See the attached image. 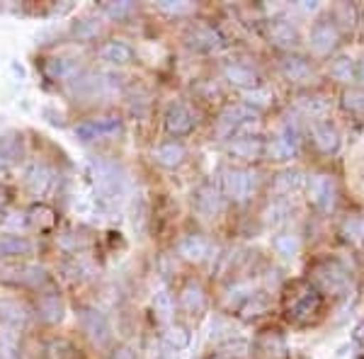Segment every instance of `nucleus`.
Instances as JSON below:
<instances>
[{
	"mask_svg": "<svg viewBox=\"0 0 364 359\" xmlns=\"http://www.w3.org/2000/svg\"><path fill=\"white\" fill-rule=\"evenodd\" d=\"M90 178L95 185L97 202L107 209L122 207L129 194V180L122 166H117L114 161L102 156H95L90 161Z\"/></svg>",
	"mask_w": 364,
	"mask_h": 359,
	"instance_id": "1",
	"label": "nucleus"
},
{
	"mask_svg": "<svg viewBox=\"0 0 364 359\" xmlns=\"http://www.w3.org/2000/svg\"><path fill=\"white\" fill-rule=\"evenodd\" d=\"M119 90V78L109 73H87L80 70L68 83V92L75 100H95L105 95H114Z\"/></svg>",
	"mask_w": 364,
	"mask_h": 359,
	"instance_id": "2",
	"label": "nucleus"
},
{
	"mask_svg": "<svg viewBox=\"0 0 364 359\" xmlns=\"http://www.w3.org/2000/svg\"><path fill=\"white\" fill-rule=\"evenodd\" d=\"M257 187V175L248 168H224L221 170V190L228 199L243 204L252 197Z\"/></svg>",
	"mask_w": 364,
	"mask_h": 359,
	"instance_id": "3",
	"label": "nucleus"
},
{
	"mask_svg": "<svg viewBox=\"0 0 364 359\" xmlns=\"http://www.w3.org/2000/svg\"><path fill=\"white\" fill-rule=\"evenodd\" d=\"M299 141H301V134H299L296 122H284L282 129L277 132L269 144H265V153L269 161H289V158L296 156L299 151Z\"/></svg>",
	"mask_w": 364,
	"mask_h": 359,
	"instance_id": "4",
	"label": "nucleus"
},
{
	"mask_svg": "<svg viewBox=\"0 0 364 359\" xmlns=\"http://www.w3.org/2000/svg\"><path fill=\"white\" fill-rule=\"evenodd\" d=\"M80 326H83V331L87 338H90L92 345L105 347L112 340V326H109L107 316H105L102 311L90 309V306L83 309L80 311Z\"/></svg>",
	"mask_w": 364,
	"mask_h": 359,
	"instance_id": "5",
	"label": "nucleus"
},
{
	"mask_svg": "<svg viewBox=\"0 0 364 359\" xmlns=\"http://www.w3.org/2000/svg\"><path fill=\"white\" fill-rule=\"evenodd\" d=\"M255 119H257V112L245 107L243 102L228 105L219 114V127H216V132H219V136H233V134H238L248 122H255Z\"/></svg>",
	"mask_w": 364,
	"mask_h": 359,
	"instance_id": "6",
	"label": "nucleus"
},
{
	"mask_svg": "<svg viewBox=\"0 0 364 359\" xmlns=\"http://www.w3.org/2000/svg\"><path fill=\"white\" fill-rule=\"evenodd\" d=\"M122 134V119L114 114L109 117H97V119H87L83 124L75 127V136L80 141H95V139H107Z\"/></svg>",
	"mask_w": 364,
	"mask_h": 359,
	"instance_id": "7",
	"label": "nucleus"
},
{
	"mask_svg": "<svg viewBox=\"0 0 364 359\" xmlns=\"http://www.w3.org/2000/svg\"><path fill=\"white\" fill-rule=\"evenodd\" d=\"M309 199L321 211H331L336 207V182L331 175L318 173L309 180Z\"/></svg>",
	"mask_w": 364,
	"mask_h": 359,
	"instance_id": "8",
	"label": "nucleus"
},
{
	"mask_svg": "<svg viewBox=\"0 0 364 359\" xmlns=\"http://www.w3.org/2000/svg\"><path fill=\"white\" fill-rule=\"evenodd\" d=\"M340 42V32L336 27V22L331 20H321L311 27V34H309V44L316 54H331L333 49L338 46Z\"/></svg>",
	"mask_w": 364,
	"mask_h": 359,
	"instance_id": "9",
	"label": "nucleus"
},
{
	"mask_svg": "<svg viewBox=\"0 0 364 359\" xmlns=\"http://www.w3.org/2000/svg\"><path fill=\"white\" fill-rule=\"evenodd\" d=\"M192 204H195V211L202 219H214L224 209V197H221V192L214 185H202L195 190Z\"/></svg>",
	"mask_w": 364,
	"mask_h": 359,
	"instance_id": "10",
	"label": "nucleus"
},
{
	"mask_svg": "<svg viewBox=\"0 0 364 359\" xmlns=\"http://www.w3.org/2000/svg\"><path fill=\"white\" fill-rule=\"evenodd\" d=\"M25 187L34 197H46V194H51L56 187V173L49 166L34 163L25 175Z\"/></svg>",
	"mask_w": 364,
	"mask_h": 359,
	"instance_id": "11",
	"label": "nucleus"
},
{
	"mask_svg": "<svg viewBox=\"0 0 364 359\" xmlns=\"http://www.w3.org/2000/svg\"><path fill=\"white\" fill-rule=\"evenodd\" d=\"M166 129L173 136H185V134H190L192 129H195V114H192V109L182 102H173L166 109Z\"/></svg>",
	"mask_w": 364,
	"mask_h": 359,
	"instance_id": "12",
	"label": "nucleus"
},
{
	"mask_svg": "<svg viewBox=\"0 0 364 359\" xmlns=\"http://www.w3.org/2000/svg\"><path fill=\"white\" fill-rule=\"evenodd\" d=\"M178 255L187 262H204L211 255V240L204 235H185L178 243Z\"/></svg>",
	"mask_w": 364,
	"mask_h": 359,
	"instance_id": "13",
	"label": "nucleus"
},
{
	"mask_svg": "<svg viewBox=\"0 0 364 359\" xmlns=\"http://www.w3.org/2000/svg\"><path fill=\"white\" fill-rule=\"evenodd\" d=\"M269 44L279 46V49H291L299 44V29L294 22H289L287 17H277V20L269 22L267 27Z\"/></svg>",
	"mask_w": 364,
	"mask_h": 359,
	"instance_id": "14",
	"label": "nucleus"
},
{
	"mask_svg": "<svg viewBox=\"0 0 364 359\" xmlns=\"http://www.w3.org/2000/svg\"><path fill=\"white\" fill-rule=\"evenodd\" d=\"M187 39H190V44L195 46V49H199V51H219V49H224V46H226L221 32H219V29H214L211 25L192 27L190 37H187Z\"/></svg>",
	"mask_w": 364,
	"mask_h": 359,
	"instance_id": "15",
	"label": "nucleus"
},
{
	"mask_svg": "<svg viewBox=\"0 0 364 359\" xmlns=\"http://www.w3.org/2000/svg\"><path fill=\"white\" fill-rule=\"evenodd\" d=\"M224 78L231 85H236V87L252 90V87H257V80H260V75H257V70L252 68V66H248V63L231 61V63H226V66H224Z\"/></svg>",
	"mask_w": 364,
	"mask_h": 359,
	"instance_id": "16",
	"label": "nucleus"
},
{
	"mask_svg": "<svg viewBox=\"0 0 364 359\" xmlns=\"http://www.w3.org/2000/svg\"><path fill=\"white\" fill-rule=\"evenodd\" d=\"M316 279L321 282V286L331 294H343L348 289V274L343 267H338L336 262H326L316 269Z\"/></svg>",
	"mask_w": 364,
	"mask_h": 359,
	"instance_id": "17",
	"label": "nucleus"
},
{
	"mask_svg": "<svg viewBox=\"0 0 364 359\" xmlns=\"http://www.w3.org/2000/svg\"><path fill=\"white\" fill-rule=\"evenodd\" d=\"M97 56L109 66H127V63L134 61V49L122 39H109V42L100 46Z\"/></svg>",
	"mask_w": 364,
	"mask_h": 359,
	"instance_id": "18",
	"label": "nucleus"
},
{
	"mask_svg": "<svg viewBox=\"0 0 364 359\" xmlns=\"http://www.w3.org/2000/svg\"><path fill=\"white\" fill-rule=\"evenodd\" d=\"M228 156L240 158V161H255L265 153V144L257 136H236L226 146Z\"/></svg>",
	"mask_w": 364,
	"mask_h": 359,
	"instance_id": "19",
	"label": "nucleus"
},
{
	"mask_svg": "<svg viewBox=\"0 0 364 359\" xmlns=\"http://www.w3.org/2000/svg\"><path fill=\"white\" fill-rule=\"evenodd\" d=\"M180 306L187 316H202L204 309H207V294L197 282H190L180 291Z\"/></svg>",
	"mask_w": 364,
	"mask_h": 359,
	"instance_id": "20",
	"label": "nucleus"
},
{
	"mask_svg": "<svg viewBox=\"0 0 364 359\" xmlns=\"http://www.w3.org/2000/svg\"><path fill=\"white\" fill-rule=\"evenodd\" d=\"M5 279L22 286H42L46 284V269L39 267V264H20V267L8 269Z\"/></svg>",
	"mask_w": 364,
	"mask_h": 359,
	"instance_id": "21",
	"label": "nucleus"
},
{
	"mask_svg": "<svg viewBox=\"0 0 364 359\" xmlns=\"http://www.w3.org/2000/svg\"><path fill=\"white\" fill-rule=\"evenodd\" d=\"M44 73L49 80H56V83L68 85L70 80L80 73V66L70 61V58H49V61L44 63Z\"/></svg>",
	"mask_w": 364,
	"mask_h": 359,
	"instance_id": "22",
	"label": "nucleus"
},
{
	"mask_svg": "<svg viewBox=\"0 0 364 359\" xmlns=\"http://www.w3.org/2000/svg\"><path fill=\"white\" fill-rule=\"evenodd\" d=\"M154 158L158 166H163V168H180L187 158V151L180 141H166V144H161L154 151Z\"/></svg>",
	"mask_w": 364,
	"mask_h": 359,
	"instance_id": "23",
	"label": "nucleus"
},
{
	"mask_svg": "<svg viewBox=\"0 0 364 359\" xmlns=\"http://www.w3.org/2000/svg\"><path fill=\"white\" fill-rule=\"evenodd\" d=\"M37 311H39V318L44 323H58L63 318V299L58 291H44L37 301Z\"/></svg>",
	"mask_w": 364,
	"mask_h": 359,
	"instance_id": "24",
	"label": "nucleus"
},
{
	"mask_svg": "<svg viewBox=\"0 0 364 359\" xmlns=\"http://www.w3.org/2000/svg\"><path fill=\"white\" fill-rule=\"evenodd\" d=\"M282 75H284L289 83H306L311 78V63L301 56H287L279 63Z\"/></svg>",
	"mask_w": 364,
	"mask_h": 359,
	"instance_id": "25",
	"label": "nucleus"
},
{
	"mask_svg": "<svg viewBox=\"0 0 364 359\" xmlns=\"http://www.w3.org/2000/svg\"><path fill=\"white\" fill-rule=\"evenodd\" d=\"M314 144L323 153H336L340 149V134L331 122H318L314 124Z\"/></svg>",
	"mask_w": 364,
	"mask_h": 359,
	"instance_id": "26",
	"label": "nucleus"
},
{
	"mask_svg": "<svg viewBox=\"0 0 364 359\" xmlns=\"http://www.w3.org/2000/svg\"><path fill=\"white\" fill-rule=\"evenodd\" d=\"M0 359H22L17 328L3 321H0Z\"/></svg>",
	"mask_w": 364,
	"mask_h": 359,
	"instance_id": "27",
	"label": "nucleus"
},
{
	"mask_svg": "<svg viewBox=\"0 0 364 359\" xmlns=\"http://www.w3.org/2000/svg\"><path fill=\"white\" fill-rule=\"evenodd\" d=\"M291 219V204L287 199H274L272 204H267V209L262 211V221L269 228H282L287 221Z\"/></svg>",
	"mask_w": 364,
	"mask_h": 359,
	"instance_id": "28",
	"label": "nucleus"
},
{
	"mask_svg": "<svg viewBox=\"0 0 364 359\" xmlns=\"http://www.w3.org/2000/svg\"><path fill=\"white\" fill-rule=\"evenodd\" d=\"M32 240L25 235H0V257H20L32 252Z\"/></svg>",
	"mask_w": 364,
	"mask_h": 359,
	"instance_id": "29",
	"label": "nucleus"
},
{
	"mask_svg": "<svg viewBox=\"0 0 364 359\" xmlns=\"http://www.w3.org/2000/svg\"><path fill=\"white\" fill-rule=\"evenodd\" d=\"M318 306H321L318 294L306 291L304 296H299L296 301L289 306V316L296 318V321H306V318H311L316 311H318Z\"/></svg>",
	"mask_w": 364,
	"mask_h": 359,
	"instance_id": "30",
	"label": "nucleus"
},
{
	"mask_svg": "<svg viewBox=\"0 0 364 359\" xmlns=\"http://www.w3.org/2000/svg\"><path fill=\"white\" fill-rule=\"evenodd\" d=\"M27 223L32 228H39V231H49V228L56 226V211L46 204H34L27 214Z\"/></svg>",
	"mask_w": 364,
	"mask_h": 359,
	"instance_id": "31",
	"label": "nucleus"
},
{
	"mask_svg": "<svg viewBox=\"0 0 364 359\" xmlns=\"http://www.w3.org/2000/svg\"><path fill=\"white\" fill-rule=\"evenodd\" d=\"M272 248L277 255L284 257V260H294L299 255V250H301V240H299V235L294 233H277L272 238Z\"/></svg>",
	"mask_w": 364,
	"mask_h": 359,
	"instance_id": "32",
	"label": "nucleus"
},
{
	"mask_svg": "<svg viewBox=\"0 0 364 359\" xmlns=\"http://www.w3.org/2000/svg\"><path fill=\"white\" fill-rule=\"evenodd\" d=\"M304 187V173L296 168H289L284 170V173L277 175V180H274V192L277 194H294Z\"/></svg>",
	"mask_w": 364,
	"mask_h": 359,
	"instance_id": "33",
	"label": "nucleus"
},
{
	"mask_svg": "<svg viewBox=\"0 0 364 359\" xmlns=\"http://www.w3.org/2000/svg\"><path fill=\"white\" fill-rule=\"evenodd\" d=\"M22 156V141L8 134V136H0V168H8L13 163L20 161Z\"/></svg>",
	"mask_w": 364,
	"mask_h": 359,
	"instance_id": "34",
	"label": "nucleus"
},
{
	"mask_svg": "<svg viewBox=\"0 0 364 359\" xmlns=\"http://www.w3.org/2000/svg\"><path fill=\"white\" fill-rule=\"evenodd\" d=\"M100 32H102V25H100L97 17H83V20L73 22V29H70V34L78 42H92V39L100 37Z\"/></svg>",
	"mask_w": 364,
	"mask_h": 359,
	"instance_id": "35",
	"label": "nucleus"
},
{
	"mask_svg": "<svg viewBox=\"0 0 364 359\" xmlns=\"http://www.w3.org/2000/svg\"><path fill=\"white\" fill-rule=\"evenodd\" d=\"M0 321L8 326H22L27 321V309L20 301H0Z\"/></svg>",
	"mask_w": 364,
	"mask_h": 359,
	"instance_id": "36",
	"label": "nucleus"
},
{
	"mask_svg": "<svg viewBox=\"0 0 364 359\" xmlns=\"http://www.w3.org/2000/svg\"><path fill=\"white\" fill-rule=\"evenodd\" d=\"M340 231H343L345 240H350L352 245H362L364 243V216L360 214L348 216V219L343 221V226H340Z\"/></svg>",
	"mask_w": 364,
	"mask_h": 359,
	"instance_id": "37",
	"label": "nucleus"
},
{
	"mask_svg": "<svg viewBox=\"0 0 364 359\" xmlns=\"http://www.w3.org/2000/svg\"><path fill=\"white\" fill-rule=\"evenodd\" d=\"M296 107L306 117H311V119H318V117H323L328 112V100L321 95H301L296 102Z\"/></svg>",
	"mask_w": 364,
	"mask_h": 359,
	"instance_id": "38",
	"label": "nucleus"
},
{
	"mask_svg": "<svg viewBox=\"0 0 364 359\" xmlns=\"http://www.w3.org/2000/svg\"><path fill=\"white\" fill-rule=\"evenodd\" d=\"M154 311H156L158 318H161L163 323H168L170 318H173V314H175V301H173V294H170L166 286H161V289L156 291V296H154Z\"/></svg>",
	"mask_w": 364,
	"mask_h": 359,
	"instance_id": "39",
	"label": "nucleus"
},
{
	"mask_svg": "<svg viewBox=\"0 0 364 359\" xmlns=\"http://www.w3.org/2000/svg\"><path fill=\"white\" fill-rule=\"evenodd\" d=\"M163 343H166L168 347H173V350H187L192 343V335L187 328H182V326H168V331H166V338H163Z\"/></svg>",
	"mask_w": 364,
	"mask_h": 359,
	"instance_id": "40",
	"label": "nucleus"
},
{
	"mask_svg": "<svg viewBox=\"0 0 364 359\" xmlns=\"http://www.w3.org/2000/svg\"><path fill=\"white\" fill-rule=\"evenodd\" d=\"M331 75L336 80H340V83H352V80H355V75H357L352 58H348V56L336 58V61L331 63Z\"/></svg>",
	"mask_w": 364,
	"mask_h": 359,
	"instance_id": "41",
	"label": "nucleus"
},
{
	"mask_svg": "<svg viewBox=\"0 0 364 359\" xmlns=\"http://www.w3.org/2000/svg\"><path fill=\"white\" fill-rule=\"evenodd\" d=\"M269 306H272V301H269L267 294H252L248 301L240 306V311H243V316H245V318H255V316L267 314Z\"/></svg>",
	"mask_w": 364,
	"mask_h": 359,
	"instance_id": "42",
	"label": "nucleus"
},
{
	"mask_svg": "<svg viewBox=\"0 0 364 359\" xmlns=\"http://www.w3.org/2000/svg\"><path fill=\"white\" fill-rule=\"evenodd\" d=\"M272 102V92L267 90V87H252V90H245V95H243V105L245 107H250V109H265L267 105Z\"/></svg>",
	"mask_w": 364,
	"mask_h": 359,
	"instance_id": "43",
	"label": "nucleus"
},
{
	"mask_svg": "<svg viewBox=\"0 0 364 359\" xmlns=\"http://www.w3.org/2000/svg\"><path fill=\"white\" fill-rule=\"evenodd\" d=\"M63 274L68 277L70 282H83V279H90L92 277V264H87L85 260H70L63 264Z\"/></svg>",
	"mask_w": 364,
	"mask_h": 359,
	"instance_id": "44",
	"label": "nucleus"
},
{
	"mask_svg": "<svg viewBox=\"0 0 364 359\" xmlns=\"http://www.w3.org/2000/svg\"><path fill=\"white\" fill-rule=\"evenodd\" d=\"M102 13L107 17H112V20H117V22H122V20H127V17H132L134 13H136V5L134 3H105Z\"/></svg>",
	"mask_w": 364,
	"mask_h": 359,
	"instance_id": "45",
	"label": "nucleus"
},
{
	"mask_svg": "<svg viewBox=\"0 0 364 359\" xmlns=\"http://www.w3.org/2000/svg\"><path fill=\"white\" fill-rule=\"evenodd\" d=\"M343 107L355 112V114H364V90L360 87H350L343 92Z\"/></svg>",
	"mask_w": 364,
	"mask_h": 359,
	"instance_id": "46",
	"label": "nucleus"
},
{
	"mask_svg": "<svg viewBox=\"0 0 364 359\" xmlns=\"http://www.w3.org/2000/svg\"><path fill=\"white\" fill-rule=\"evenodd\" d=\"M49 355L51 359H78L75 347L66 343V340H54V343L49 345Z\"/></svg>",
	"mask_w": 364,
	"mask_h": 359,
	"instance_id": "47",
	"label": "nucleus"
},
{
	"mask_svg": "<svg viewBox=\"0 0 364 359\" xmlns=\"http://www.w3.org/2000/svg\"><path fill=\"white\" fill-rule=\"evenodd\" d=\"M158 10H163V13H168V15H190L192 10H195V5H192V3H173V0H163V3H158Z\"/></svg>",
	"mask_w": 364,
	"mask_h": 359,
	"instance_id": "48",
	"label": "nucleus"
},
{
	"mask_svg": "<svg viewBox=\"0 0 364 359\" xmlns=\"http://www.w3.org/2000/svg\"><path fill=\"white\" fill-rule=\"evenodd\" d=\"M252 296V286L250 284H238L236 289H231V296L226 299L228 306H238L240 301H248Z\"/></svg>",
	"mask_w": 364,
	"mask_h": 359,
	"instance_id": "49",
	"label": "nucleus"
},
{
	"mask_svg": "<svg viewBox=\"0 0 364 359\" xmlns=\"http://www.w3.org/2000/svg\"><path fill=\"white\" fill-rule=\"evenodd\" d=\"M109 359H136V355H134L132 347H117Z\"/></svg>",
	"mask_w": 364,
	"mask_h": 359,
	"instance_id": "50",
	"label": "nucleus"
},
{
	"mask_svg": "<svg viewBox=\"0 0 364 359\" xmlns=\"http://www.w3.org/2000/svg\"><path fill=\"white\" fill-rule=\"evenodd\" d=\"M158 359H180V352L173 350V347H168L166 343H163L161 352H158Z\"/></svg>",
	"mask_w": 364,
	"mask_h": 359,
	"instance_id": "51",
	"label": "nucleus"
},
{
	"mask_svg": "<svg viewBox=\"0 0 364 359\" xmlns=\"http://www.w3.org/2000/svg\"><path fill=\"white\" fill-rule=\"evenodd\" d=\"M299 10H304V13H316L318 3H299Z\"/></svg>",
	"mask_w": 364,
	"mask_h": 359,
	"instance_id": "52",
	"label": "nucleus"
},
{
	"mask_svg": "<svg viewBox=\"0 0 364 359\" xmlns=\"http://www.w3.org/2000/svg\"><path fill=\"white\" fill-rule=\"evenodd\" d=\"M355 340L360 345H364V323H360V326L355 328Z\"/></svg>",
	"mask_w": 364,
	"mask_h": 359,
	"instance_id": "53",
	"label": "nucleus"
},
{
	"mask_svg": "<svg viewBox=\"0 0 364 359\" xmlns=\"http://www.w3.org/2000/svg\"><path fill=\"white\" fill-rule=\"evenodd\" d=\"M355 70H357V78H360L362 83H364V56L360 58V63H357V68H355Z\"/></svg>",
	"mask_w": 364,
	"mask_h": 359,
	"instance_id": "54",
	"label": "nucleus"
},
{
	"mask_svg": "<svg viewBox=\"0 0 364 359\" xmlns=\"http://www.w3.org/2000/svg\"><path fill=\"white\" fill-rule=\"evenodd\" d=\"M5 202H8V192H5V187H0V209L5 207Z\"/></svg>",
	"mask_w": 364,
	"mask_h": 359,
	"instance_id": "55",
	"label": "nucleus"
}]
</instances>
